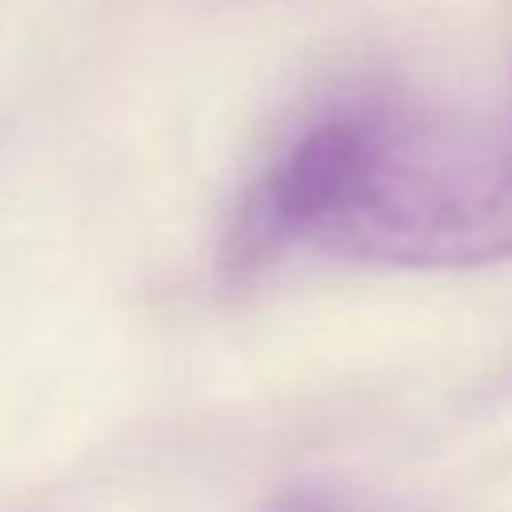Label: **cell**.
Listing matches in <instances>:
<instances>
[{
    "label": "cell",
    "mask_w": 512,
    "mask_h": 512,
    "mask_svg": "<svg viewBox=\"0 0 512 512\" xmlns=\"http://www.w3.org/2000/svg\"><path fill=\"white\" fill-rule=\"evenodd\" d=\"M288 248L380 268L512 260V140L388 104L324 112L244 192L224 268Z\"/></svg>",
    "instance_id": "cell-1"
},
{
    "label": "cell",
    "mask_w": 512,
    "mask_h": 512,
    "mask_svg": "<svg viewBox=\"0 0 512 512\" xmlns=\"http://www.w3.org/2000/svg\"><path fill=\"white\" fill-rule=\"evenodd\" d=\"M264 512H360L356 504H348L344 496L316 488V484H296L288 492H280Z\"/></svg>",
    "instance_id": "cell-2"
}]
</instances>
